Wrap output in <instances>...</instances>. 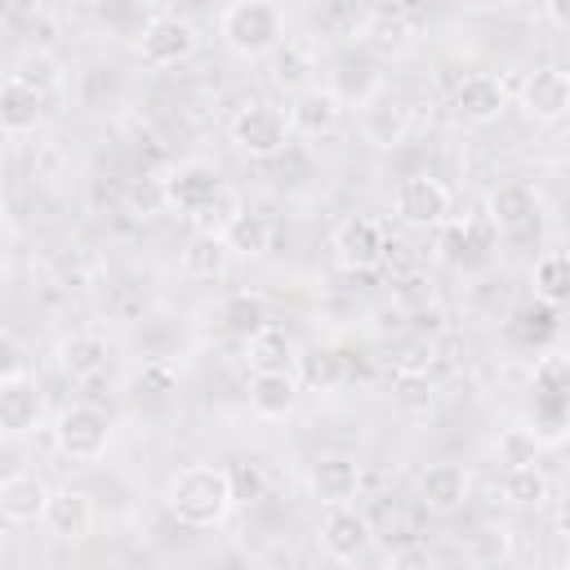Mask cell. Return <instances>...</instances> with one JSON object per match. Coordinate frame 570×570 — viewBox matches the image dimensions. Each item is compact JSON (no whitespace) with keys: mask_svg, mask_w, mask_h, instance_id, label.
<instances>
[{"mask_svg":"<svg viewBox=\"0 0 570 570\" xmlns=\"http://www.w3.org/2000/svg\"><path fill=\"white\" fill-rule=\"evenodd\" d=\"M530 285H534V298H539V303L561 307L566 294H570V263H566V254H561V249L539 254V258H534V272H530Z\"/></svg>","mask_w":570,"mask_h":570,"instance_id":"cell-30","label":"cell"},{"mask_svg":"<svg viewBox=\"0 0 570 570\" xmlns=\"http://www.w3.org/2000/svg\"><path fill=\"white\" fill-rule=\"evenodd\" d=\"M196 45H200V36H196V27H191L187 18L160 13V18H151V22L142 27V36H138V58H142V67H151V71H169V67L187 62V58L196 53Z\"/></svg>","mask_w":570,"mask_h":570,"instance_id":"cell-7","label":"cell"},{"mask_svg":"<svg viewBox=\"0 0 570 570\" xmlns=\"http://www.w3.org/2000/svg\"><path fill=\"white\" fill-rule=\"evenodd\" d=\"M330 89L338 94V102L347 107V102H365V98H374L379 89H383V76L374 71V62H365V58H338L334 62V76H330Z\"/></svg>","mask_w":570,"mask_h":570,"instance_id":"cell-24","label":"cell"},{"mask_svg":"<svg viewBox=\"0 0 570 570\" xmlns=\"http://www.w3.org/2000/svg\"><path fill=\"white\" fill-rule=\"evenodd\" d=\"M267 58H276V80H285V85H303L307 80V49L303 45H294L289 36H285V45L276 49V53H267Z\"/></svg>","mask_w":570,"mask_h":570,"instance_id":"cell-37","label":"cell"},{"mask_svg":"<svg viewBox=\"0 0 570 570\" xmlns=\"http://www.w3.org/2000/svg\"><path fill=\"white\" fill-rule=\"evenodd\" d=\"M392 209L405 227H441L454 209V196L441 178L432 174H405L392 191Z\"/></svg>","mask_w":570,"mask_h":570,"instance_id":"cell-5","label":"cell"},{"mask_svg":"<svg viewBox=\"0 0 570 570\" xmlns=\"http://www.w3.org/2000/svg\"><path fill=\"white\" fill-rule=\"evenodd\" d=\"M227 476H232V499H236V503H254V499H263V490H267L258 463H236V468H227Z\"/></svg>","mask_w":570,"mask_h":570,"instance_id":"cell-38","label":"cell"},{"mask_svg":"<svg viewBox=\"0 0 570 570\" xmlns=\"http://www.w3.org/2000/svg\"><path fill=\"white\" fill-rule=\"evenodd\" d=\"M298 392H303V383L294 370H254L249 374V410L267 423L289 419L298 405Z\"/></svg>","mask_w":570,"mask_h":570,"instance_id":"cell-19","label":"cell"},{"mask_svg":"<svg viewBox=\"0 0 570 570\" xmlns=\"http://www.w3.org/2000/svg\"><path fill=\"white\" fill-rule=\"evenodd\" d=\"M338 267L347 272H374L387 254V236H383V223L370 218V214H347L338 227H334V240H330Z\"/></svg>","mask_w":570,"mask_h":570,"instance_id":"cell-9","label":"cell"},{"mask_svg":"<svg viewBox=\"0 0 570 570\" xmlns=\"http://www.w3.org/2000/svg\"><path fill=\"white\" fill-rule=\"evenodd\" d=\"M227 183L218 178V169L214 165H205V160H178L165 178H160V191H165V205L169 209H178L183 218H191L214 191H223Z\"/></svg>","mask_w":570,"mask_h":570,"instance_id":"cell-14","label":"cell"},{"mask_svg":"<svg viewBox=\"0 0 570 570\" xmlns=\"http://www.w3.org/2000/svg\"><path fill=\"white\" fill-rule=\"evenodd\" d=\"M543 13L552 22V31H566L570 27V0H543Z\"/></svg>","mask_w":570,"mask_h":570,"instance_id":"cell-41","label":"cell"},{"mask_svg":"<svg viewBox=\"0 0 570 570\" xmlns=\"http://www.w3.org/2000/svg\"><path fill=\"white\" fill-rule=\"evenodd\" d=\"M414 129V107L405 98H392L387 89H379L374 98L361 102V134L370 147H401Z\"/></svg>","mask_w":570,"mask_h":570,"instance_id":"cell-13","label":"cell"},{"mask_svg":"<svg viewBox=\"0 0 570 570\" xmlns=\"http://www.w3.org/2000/svg\"><path fill=\"white\" fill-rule=\"evenodd\" d=\"M361 485H365V468H361L352 454L330 450V454H316V463L307 468V490H312V499H316L321 508H330V503H352V499L361 494Z\"/></svg>","mask_w":570,"mask_h":570,"instance_id":"cell-12","label":"cell"},{"mask_svg":"<svg viewBox=\"0 0 570 570\" xmlns=\"http://www.w3.org/2000/svg\"><path fill=\"white\" fill-rule=\"evenodd\" d=\"M361 22H365V9L356 0H325L321 9V31L334 40H356Z\"/></svg>","mask_w":570,"mask_h":570,"instance_id":"cell-33","label":"cell"},{"mask_svg":"<svg viewBox=\"0 0 570 570\" xmlns=\"http://www.w3.org/2000/svg\"><path fill=\"white\" fill-rule=\"evenodd\" d=\"M245 352H249V365L254 370H294V361H298L294 338L281 325H272V321L245 338Z\"/></svg>","mask_w":570,"mask_h":570,"instance_id":"cell-25","label":"cell"},{"mask_svg":"<svg viewBox=\"0 0 570 570\" xmlns=\"http://www.w3.org/2000/svg\"><path fill=\"white\" fill-rule=\"evenodd\" d=\"M485 223L503 236H521L539 223V191L530 183H499L485 200Z\"/></svg>","mask_w":570,"mask_h":570,"instance_id":"cell-16","label":"cell"},{"mask_svg":"<svg viewBox=\"0 0 570 570\" xmlns=\"http://www.w3.org/2000/svg\"><path fill=\"white\" fill-rule=\"evenodd\" d=\"M267 240H272V223L258 214V209H236L232 214V223L223 227V245H227V254H240V258H258L263 249H267Z\"/></svg>","mask_w":570,"mask_h":570,"instance_id":"cell-27","label":"cell"},{"mask_svg":"<svg viewBox=\"0 0 570 570\" xmlns=\"http://www.w3.org/2000/svg\"><path fill=\"white\" fill-rule=\"evenodd\" d=\"M4 205H9V196H4V183H0V214H4Z\"/></svg>","mask_w":570,"mask_h":570,"instance_id":"cell-42","label":"cell"},{"mask_svg":"<svg viewBox=\"0 0 570 570\" xmlns=\"http://www.w3.org/2000/svg\"><path fill=\"white\" fill-rule=\"evenodd\" d=\"M289 129L303 134V138H321V134H334L338 120H343V102L330 85H303L289 102Z\"/></svg>","mask_w":570,"mask_h":570,"instance_id":"cell-18","label":"cell"},{"mask_svg":"<svg viewBox=\"0 0 570 570\" xmlns=\"http://www.w3.org/2000/svg\"><path fill=\"white\" fill-rule=\"evenodd\" d=\"M396 405L410 414H428L432 410V379L428 370H396Z\"/></svg>","mask_w":570,"mask_h":570,"instance_id":"cell-34","label":"cell"},{"mask_svg":"<svg viewBox=\"0 0 570 570\" xmlns=\"http://www.w3.org/2000/svg\"><path fill=\"white\" fill-rule=\"evenodd\" d=\"M45 0H0V27H27L36 22Z\"/></svg>","mask_w":570,"mask_h":570,"instance_id":"cell-39","label":"cell"},{"mask_svg":"<svg viewBox=\"0 0 570 570\" xmlns=\"http://www.w3.org/2000/svg\"><path fill=\"white\" fill-rule=\"evenodd\" d=\"M138 383H151L156 392H169V387H174V370H169L165 361H151V365L138 374Z\"/></svg>","mask_w":570,"mask_h":570,"instance_id":"cell-40","label":"cell"},{"mask_svg":"<svg viewBox=\"0 0 570 570\" xmlns=\"http://www.w3.org/2000/svg\"><path fill=\"white\" fill-rule=\"evenodd\" d=\"M356 40L365 45L370 58H379V62H401V58L414 53V45H419V22H414L410 13H401V9H379V13H365Z\"/></svg>","mask_w":570,"mask_h":570,"instance_id":"cell-10","label":"cell"},{"mask_svg":"<svg viewBox=\"0 0 570 570\" xmlns=\"http://www.w3.org/2000/svg\"><path fill=\"white\" fill-rule=\"evenodd\" d=\"M107 356H111L107 352V338L102 334H89V330H76V334H67L58 343V370L67 379H76V383L98 379L107 370Z\"/></svg>","mask_w":570,"mask_h":570,"instance_id":"cell-22","label":"cell"},{"mask_svg":"<svg viewBox=\"0 0 570 570\" xmlns=\"http://www.w3.org/2000/svg\"><path fill=\"white\" fill-rule=\"evenodd\" d=\"M468 494H472V472L463 463H454V459L428 463L419 472V499L432 512H459L468 503Z\"/></svg>","mask_w":570,"mask_h":570,"instance_id":"cell-20","label":"cell"},{"mask_svg":"<svg viewBox=\"0 0 570 570\" xmlns=\"http://www.w3.org/2000/svg\"><path fill=\"white\" fill-rule=\"evenodd\" d=\"M218 321H223V330H227L232 338H240V343H245L254 330H263V325H267V303H263V294L236 289V294H227V298H223Z\"/></svg>","mask_w":570,"mask_h":570,"instance_id":"cell-29","label":"cell"},{"mask_svg":"<svg viewBox=\"0 0 570 570\" xmlns=\"http://www.w3.org/2000/svg\"><path fill=\"white\" fill-rule=\"evenodd\" d=\"M227 258H232V254H227L223 236H209V232H191V240H187L183 254H178L183 272L196 276V281H214V276H223Z\"/></svg>","mask_w":570,"mask_h":570,"instance_id":"cell-28","label":"cell"},{"mask_svg":"<svg viewBox=\"0 0 570 570\" xmlns=\"http://www.w3.org/2000/svg\"><path fill=\"white\" fill-rule=\"evenodd\" d=\"M539 436H534V428H508L503 436H499V454H503V463L512 468V463H534V454H539Z\"/></svg>","mask_w":570,"mask_h":570,"instance_id":"cell-36","label":"cell"},{"mask_svg":"<svg viewBox=\"0 0 570 570\" xmlns=\"http://www.w3.org/2000/svg\"><path fill=\"white\" fill-rule=\"evenodd\" d=\"M316 539H321L325 557H334V561L347 566V561H361L370 552L374 525H370V517L356 503H330L325 517H321V525H316Z\"/></svg>","mask_w":570,"mask_h":570,"instance_id":"cell-8","label":"cell"},{"mask_svg":"<svg viewBox=\"0 0 570 570\" xmlns=\"http://www.w3.org/2000/svg\"><path fill=\"white\" fill-rule=\"evenodd\" d=\"M218 36L236 58H267L285 45V9L276 0H232L218 13Z\"/></svg>","mask_w":570,"mask_h":570,"instance_id":"cell-2","label":"cell"},{"mask_svg":"<svg viewBox=\"0 0 570 570\" xmlns=\"http://www.w3.org/2000/svg\"><path fill=\"white\" fill-rule=\"evenodd\" d=\"M40 125H45V94L18 76H4L0 80V134L22 138V134H36Z\"/></svg>","mask_w":570,"mask_h":570,"instance_id":"cell-21","label":"cell"},{"mask_svg":"<svg viewBox=\"0 0 570 570\" xmlns=\"http://www.w3.org/2000/svg\"><path fill=\"white\" fill-rule=\"evenodd\" d=\"M18 80H27L31 89H40L45 98L53 94V89H62V67L49 58V53H27L22 62H18V71H13Z\"/></svg>","mask_w":570,"mask_h":570,"instance_id":"cell-35","label":"cell"},{"mask_svg":"<svg viewBox=\"0 0 570 570\" xmlns=\"http://www.w3.org/2000/svg\"><path fill=\"white\" fill-rule=\"evenodd\" d=\"M517 107H521L525 120H534V125H561L566 111H570V76H566L561 67H534V71L521 80Z\"/></svg>","mask_w":570,"mask_h":570,"instance_id":"cell-11","label":"cell"},{"mask_svg":"<svg viewBox=\"0 0 570 570\" xmlns=\"http://www.w3.org/2000/svg\"><path fill=\"white\" fill-rule=\"evenodd\" d=\"M289 138H294L289 116L281 107H272V102H249V107H240L232 116V142L249 160H276V156H285Z\"/></svg>","mask_w":570,"mask_h":570,"instance_id":"cell-4","label":"cell"},{"mask_svg":"<svg viewBox=\"0 0 570 570\" xmlns=\"http://www.w3.org/2000/svg\"><path fill=\"white\" fill-rule=\"evenodd\" d=\"M294 374H298V383H312V387L330 392V387L343 383V374H347V356L334 352V347H321V352L298 356V361H294Z\"/></svg>","mask_w":570,"mask_h":570,"instance_id":"cell-31","label":"cell"},{"mask_svg":"<svg viewBox=\"0 0 570 570\" xmlns=\"http://www.w3.org/2000/svg\"><path fill=\"white\" fill-rule=\"evenodd\" d=\"M232 476L218 463H187L165 481V512L187 530H214L232 517Z\"/></svg>","mask_w":570,"mask_h":570,"instance_id":"cell-1","label":"cell"},{"mask_svg":"<svg viewBox=\"0 0 570 570\" xmlns=\"http://www.w3.org/2000/svg\"><path fill=\"white\" fill-rule=\"evenodd\" d=\"M454 116L468 120V125H490L508 111V85L503 76H490V71H472L454 85V98H450Z\"/></svg>","mask_w":570,"mask_h":570,"instance_id":"cell-15","label":"cell"},{"mask_svg":"<svg viewBox=\"0 0 570 570\" xmlns=\"http://www.w3.org/2000/svg\"><path fill=\"white\" fill-rule=\"evenodd\" d=\"M240 209V196L232 191V187H223V191H214L187 223H191V232H209V236H223V227L232 223V214Z\"/></svg>","mask_w":570,"mask_h":570,"instance_id":"cell-32","label":"cell"},{"mask_svg":"<svg viewBox=\"0 0 570 570\" xmlns=\"http://www.w3.org/2000/svg\"><path fill=\"white\" fill-rule=\"evenodd\" d=\"M45 419V392L31 374L4 370L0 374V441H22Z\"/></svg>","mask_w":570,"mask_h":570,"instance_id":"cell-6","label":"cell"},{"mask_svg":"<svg viewBox=\"0 0 570 570\" xmlns=\"http://www.w3.org/2000/svg\"><path fill=\"white\" fill-rule=\"evenodd\" d=\"M53 445L71 463L102 459L107 445H111V419H107V410H98L89 401H71L67 410H58V419H53Z\"/></svg>","mask_w":570,"mask_h":570,"instance_id":"cell-3","label":"cell"},{"mask_svg":"<svg viewBox=\"0 0 570 570\" xmlns=\"http://www.w3.org/2000/svg\"><path fill=\"white\" fill-rule=\"evenodd\" d=\"M503 499L512 508H534L539 512L552 499V481H548V472L539 463H512L503 472Z\"/></svg>","mask_w":570,"mask_h":570,"instance_id":"cell-26","label":"cell"},{"mask_svg":"<svg viewBox=\"0 0 570 570\" xmlns=\"http://www.w3.org/2000/svg\"><path fill=\"white\" fill-rule=\"evenodd\" d=\"M45 499H49V485L27 472H13L0 481V517L13 525H36L45 517Z\"/></svg>","mask_w":570,"mask_h":570,"instance_id":"cell-23","label":"cell"},{"mask_svg":"<svg viewBox=\"0 0 570 570\" xmlns=\"http://www.w3.org/2000/svg\"><path fill=\"white\" fill-rule=\"evenodd\" d=\"M40 521L49 525L53 539L80 543V539H89V530H94V499H89L85 490H76V485H58V490H49Z\"/></svg>","mask_w":570,"mask_h":570,"instance_id":"cell-17","label":"cell"}]
</instances>
